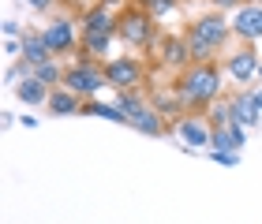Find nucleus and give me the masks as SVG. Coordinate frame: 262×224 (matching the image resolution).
<instances>
[{
    "label": "nucleus",
    "instance_id": "obj_2",
    "mask_svg": "<svg viewBox=\"0 0 262 224\" xmlns=\"http://www.w3.org/2000/svg\"><path fill=\"white\" fill-rule=\"evenodd\" d=\"M232 34V22L221 15V11H206V15H199L191 27H187V49H191V60L195 64H206L213 60V53L221 49L225 41H229Z\"/></svg>",
    "mask_w": 262,
    "mask_h": 224
},
{
    "label": "nucleus",
    "instance_id": "obj_11",
    "mask_svg": "<svg viewBox=\"0 0 262 224\" xmlns=\"http://www.w3.org/2000/svg\"><path fill=\"white\" fill-rule=\"evenodd\" d=\"M82 30H90V34H116V15H113V8H105V4H94L82 11Z\"/></svg>",
    "mask_w": 262,
    "mask_h": 224
},
{
    "label": "nucleus",
    "instance_id": "obj_27",
    "mask_svg": "<svg viewBox=\"0 0 262 224\" xmlns=\"http://www.w3.org/2000/svg\"><path fill=\"white\" fill-rule=\"evenodd\" d=\"M240 4H244V0H213V8H217V11H236Z\"/></svg>",
    "mask_w": 262,
    "mask_h": 224
},
{
    "label": "nucleus",
    "instance_id": "obj_3",
    "mask_svg": "<svg viewBox=\"0 0 262 224\" xmlns=\"http://www.w3.org/2000/svg\"><path fill=\"white\" fill-rule=\"evenodd\" d=\"M116 34L131 45V49H158V19L146 8H127L124 15H116Z\"/></svg>",
    "mask_w": 262,
    "mask_h": 224
},
{
    "label": "nucleus",
    "instance_id": "obj_14",
    "mask_svg": "<svg viewBox=\"0 0 262 224\" xmlns=\"http://www.w3.org/2000/svg\"><path fill=\"white\" fill-rule=\"evenodd\" d=\"M53 116H75V112H82V97L75 90H68V86H56L53 93H49V105H45Z\"/></svg>",
    "mask_w": 262,
    "mask_h": 224
},
{
    "label": "nucleus",
    "instance_id": "obj_25",
    "mask_svg": "<svg viewBox=\"0 0 262 224\" xmlns=\"http://www.w3.org/2000/svg\"><path fill=\"white\" fill-rule=\"evenodd\" d=\"M19 4H23V8H30V11H49L56 0H19Z\"/></svg>",
    "mask_w": 262,
    "mask_h": 224
},
{
    "label": "nucleus",
    "instance_id": "obj_29",
    "mask_svg": "<svg viewBox=\"0 0 262 224\" xmlns=\"http://www.w3.org/2000/svg\"><path fill=\"white\" fill-rule=\"evenodd\" d=\"M79 4H101V0H79Z\"/></svg>",
    "mask_w": 262,
    "mask_h": 224
},
{
    "label": "nucleus",
    "instance_id": "obj_4",
    "mask_svg": "<svg viewBox=\"0 0 262 224\" xmlns=\"http://www.w3.org/2000/svg\"><path fill=\"white\" fill-rule=\"evenodd\" d=\"M64 86H68V90H75L79 97H94V93H98L101 86H109V79H105V64L90 60V56H79V64H71V67H68Z\"/></svg>",
    "mask_w": 262,
    "mask_h": 224
},
{
    "label": "nucleus",
    "instance_id": "obj_19",
    "mask_svg": "<svg viewBox=\"0 0 262 224\" xmlns=\"http://www.w3.org/2000/svg\"><path fill=\"white\" fill-rule=\"evenodd\" d=\"M113 105H116L120 112H127V127H131V120H135L139 112H146V109H150V101L142 97L139 90H116V101H113Z\"/></svg>",
    "mask_w": 262,
    "mask_h": 224
},
{
    "label": "nucleus",
    "instance_id": "obj_5",
    "mask_svg": "<svg viewBox=\"0 0 262 224\" xmlns=\"http://www.w3.org/2000/svg\"><path fill=\"white\" fill-rule=\"evenodd\" d=\"M105 79H109L113 90H139L146 86V64L139 56H116V60L105 64Z\"/></svg>",
    "mask_w": 262,
    "mask_h": 224
},
{
    "label": "nucleus",
    "instance_id": "obj_23",
    "mask_svg": "<svg viewBox=\"0 0 262 224\" xmlns=\"http://www.w3.org/2000/svg\"><path fill=\"white\" fill-rule=\"evenodd\" d=\"M142 8H146L154 19H165V15H172V11L180 8V0H142Z\"/></svg>",
    "mask_w": 262,
    "mask_h": 224
},
{
    "label": "nucleus",
    "instance_id": "obj_30",
    "mask_svg": "<svg viewBox=\"0 0 262 224\" xmlns=\"http://www.w3.org/2000/svg\"><path fill=\"white\" fill-rule=\"evenodd\" d=\"M244 4H262V0H244Z\"/></svg>",
    "mask_w": 262,
    "mask_h": 224
},
{
    "label": "nucleus",
    "instance_id": "obj_12",
    "mask_svg": "<svg viewBox=\"0 0 262 224\" xmlns=\"http://www.w3.org/2000/svg\"><path fill=\"white\" fill-rule=\"evenodd\" d=\"M150 105L154 109H158L165 120H169V116H176V112H184L187 109V101H184V93L176 90V86H161V90H154L150 93Z\"/></svg>",
    "mask_w": 262,
    "mask_h": 224
},
{
    "label": "nucleus",
    "instance_id": "obj_26",
    "mask_svg": "<svg viewBox=\"0 0 262 224\" xmlns=\"http://www.w3.org/2000/svg\"><path fill=\"white\" fill-rule=\"evenodd\" d=\"M4 34H8V38H23V34H27V30H23V27H19L15 19H4Z\"/></svg>",
    "mask_w": 262,
    "mask_h": 224
},
{
    "label": "nucleus",
    "instance_id": "obj_15",
    "mask_svg": "<svg viewBox=\"0 0 262 224\" xmlns=\"http://www.w3.org/2000/svg\"><path fill=\"white\" fill-rule=\"evenodd\" d=\"M244 142H247V127H244V123H232V127H217V131H213V146H210V150L240 153Z\"/></svg>",
    "mask_w": 262,
    "mask_h": 224
},
{
    "label": "nucleus",
    "instance_id": "obj_22",
    "mask_svg": "<svg viewBox=\"0 0 262 224\" xmlns=\"http://www.w3.org/2000/svg\"><path fill=\"white\" fill-rule=\"evenodd\" d=\"M34 75H38L41 82H45V86H64V75H68V67H60V64H56V56H53V60H45V64H38V67H34Z\"/></svg>",
    "mask_w": 262,
    "mask_h": 224
},
{
    "label": "nucleus",
    "instance_id": "obj_28",
    "mask_svg": "<svg viewBox=\"0 0 262 224\" xmlns=\"http://www.w3.org/2000/svg\"><path fill=\"white\" fill-rule=\"evenodd\" d=\"M255 105H258V112H262V90H255Z\"/></svg>",
    "mask_w": 262,
    "mask_h": 224
},
{
    "label": "nucleus",
    "instance_id": "obj_18",
    "mask_svg": "<svg viewBox=\"0 0 262 224\" xmlns=\"http://www.w3.org/2000/svg\"><path fill=\"white\" fill-rule=\"evenodd\" d=\"M232 112H236V123H244V127H255V123L262 120V112H258L251 90H247V93H236V97H232Z\"/></svg>",
    "mask_w": 262,
    "mask_h": 224
},
{
    "label": "nucleus",
    "instance_id": "obj_21",
    "mask_svg": "<svg viewBox=\"0 0 262 224\" xmlns=\"http://www.w3.org/2000/svg\"><path fill=\"white\" fill-rule=\"evenodd\" d=\"M206 120H210V127L217 131V127H232L236 123V112H232V101H225V97H217L206 109Z\"/></svg>",
    "mask_w": 262,
    "mask_h": 224
},
{
    "label": "nucleus",
    "instance_id": "obj_20",
    "mask_svg": "<svg viewBox=\"0 0 262 224\" xmlns=\"http://www.w3.org/2000/svg\"><path fill=\"white\" fill-rule=\"evenodd\" d=\"M131 127H135V131H142V135H165V116L150 105L146 112H139L135 120H131Z\"/></svg>",
    "mask_w": 262,
    "mask_h": 224
},
{
    "label": "nucleus",
    "instance_id": "obj_24",
    "mask_svg": "<svg viewBox=\"0 0 262 224\" xmlns=\"http://www.w3.org/2000/svg\"><path fill=\"white\" fill-rule=\"evenodd\" d=\"M210 157L217 161V164H225V168H236V164H240V153H225V150H210Z\"/></svg>",
    "mask_w": 262,
    "mask_h": 224
},
{
    "label": "nucleus",
    "instance_id": "obj_31",
    "mask_svg": "<svg viewBox=\"0 0 262 224\" xmlns=\"http://www.w3.org/2000/svg\"><path fill=\"white\" fill-rule=\"evenodd\" d=\"M258 79H262V64H258Z\"/></svg>",
    "mask_w": 262,
    "mask_h": 224
},
{
    "label": "nucleus",
    "instance_id": "obj_6",
    "mask_svg": "<svg viewBox=\"0 0 262 224\" xmlns=\"http://www.w3.org/2000/svg\"><path fill=\"white\" fill-rule=\"evenodd\" d=\"M172 135L180 138V142L187 146V150H210L213 146V127H210V120L206 116H180L176 120V127H172Z\"/></svg>",
    "mask_w": 262,
    "mask_h": 224
},
{
    "label": "nucleus",
    "instance_id": "obj_9",
    "mask_svg": "<svg viewBox=\"0 0 262 224\" xmlns=\"http://www.w3.org/2000/svg\"><path fill=\"white\" fill-rule=\"evenodd\" d=\"M232 30L244 41H262V4H240L232 11Z\"/></svg>",
    "mask_w": 262,
    "mask_h": 224
},
{
    "label": "nucleus",
    "instance_id": "obj_1",
    "mask_svg": "<svg viewBox=\"0 0 262 224\" xmlns=\"http://www.w3.org/2000/svg\"><path fill=\"white\" fill-rule=\"evenodd\" d=\"M221 82H225V67L221 64H191L187 71L176 75L172 86L184 93V101H187V109H195V112H206L213 101L221 97Z\"/></svg>",
    "mask_w": 262,
    "mask_h": 224
},
{
    "label": "nucleus",
    "instance_id": "obj_7",
    "mask_svg": "<svg viewBox=\"0 0 262 224\" xmlns=\"http://www.w3.org/2000/svg\"><path fill=\"white\" fill-rule=\"evenodd\" d=\"M41 38H45V45H49V53H53V56H64V53H71V49L79 45V38H75V22L64 19V15H60V19H53L49 27L41 30Z\"/></svg>",
    "mask_w": 262,
    "mask_h": 224
},
{
    "label": "nucleus",
    "instance_id": "obj_13",
    "mask_svg": "<svg viewBox=\"0 0 262 224\" xmlns=\"http://www.w3.org/2000/svg\"><path fill=\"white\" fill-rule=\"evenodd\" d=\"M49 93H53V86H45L38 75H27L23 82H15V97L23 105H49Z\"/></svg>",
    "mask_w": 262,
    "mask_h": 224
},
{
    "label": "nucleus",
    "instance_id": "obj_8",
    "mask_svg": "<svg viewBox=\"0 0 262 224\" xmlns=\"http://www.w3.org/2000/svg\"><path fill=\"white\" fill-rule=\"evenodd\" d=\"M258 53L255 49H247V45H244V49H236V53H229V56H225V75H229L232 82H251L255 75H258Z\"/></svg>",
    "mask_w": 262,
    "mask_h": 224
},
{
    "label": "nucleus",
    "instance_id": "obj_16",
    "mask_svg": "<svg viewBox=\"0 0 262 224\" xmlns=\"http://www.w3.org/2000/svg\"><path fill=\"white\" fill-rule=\"evenodd\" d=\"M23 60H27L30 67L53 60V53H49V45H45L41 30H27V34H23Z\"/></svg>",
    "mask_w": 262,
    "mask_h": 224
},
{
    "label": "nucleus",
    "instance_id": "obj_10",
    "mask_svg": "<svg viewBox=\"0 0 262 224\" xmlns=\"http://www.w3.org/2000/svg\"><path fill=\"white\" fill-rule=\"evenodd\" d=\"M158 53H161V64L165 67H176V71H187L195 60H191V49H187V38H176V34H165L158 41Z\"/></svg>",
    "mask_w": 262,
    "mask_h": 224
},
{
    "label": "nucleus",
    "instance_id": "obj_17",
    "mask_svg": "<svg viewBox=\"0 0 262 224\" xmlns=\"http://www.w3.org/2000/svg\"><path fill=\"white\" fill-rule=\"evenodd\" d=\"M113 38H116V34H90V30H82L79 49H82V56H90V60H105V56H109Z\"/></svg>",
    "mask_w": 262,
    "mask_h": 224
}]
</instances>
